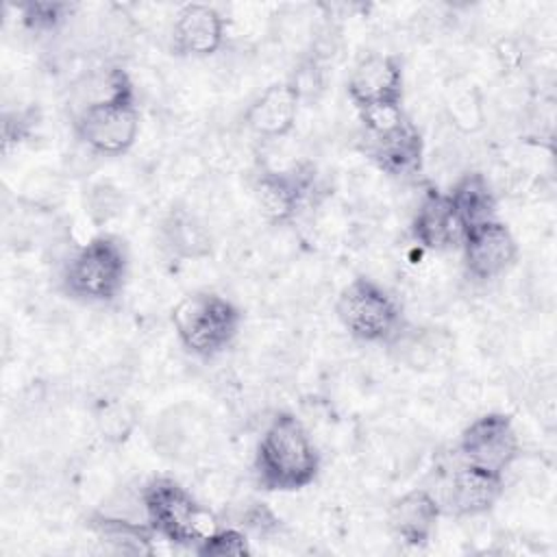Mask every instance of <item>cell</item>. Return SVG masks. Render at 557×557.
Listing matches in <instances>:
<instances>
[{"instance_id":"6da1fadb","label":"cell","mask_w":557,"mask_h":557,"mask_svg":"<svg viewBox=\"0 0 557 557\" xmlns=\"http://www.w3.org/2000/svg\"><path fill=\"white\" fill-rule=\"evenodd\" d=\"M320 468V450L302 420L289 411L274 413L255 446L257 485L265 492H298L318 479Z\"/></svg>"},{"instance_id":"7a4b0ae2","label":"cell","mask_w":557,"mask_h":557,"mask_svg":"<svg viewBox=\"0 0 557 557\" xmlns=\"http://www.w3.org/2000/svg\"><path fill=\"white\" fill-rule=\"evenodd\" d=\"M74 133L83 148L96 157H120L135 146L139 137V104L135 85L124 67H117L109 96L78 109Z\"/></svg>"},{"instance_id":"3957f363","label":"cell","mask_w":557,"mask_h":557,"mask_svg":"<svg viewBox=\"0 0 557 557\" xmlns=\"http://www.w3.org/2000/svg\"><path fill=\"white\" fill-rule=\"evenodd\" d=\"M128 278V248L113 233H98L78 246L61 270V289L78 300L104 305L115 300Z\"/></svg>"},{"instance_id":"277c9868","label":"cell","mask_w":557,"mask_h":557,"mask_svg":"<svg viewBox=\"0 0 557 557\" xmlns=\"http://www.w3.org/2000/svg\"><path fill=\"white\" fill-rule=\"evenodd\" d=\"M172 326L181 346L200 359L222 355L239 335L244 315L239 307L209 289L183 296L172 309Z\"/></svg>"},{"instance_id":"5b68a950","label":"cell","mask_w":557,"mask_h":557,"mask_svg":"<svg viewBox=\"0 0 557 557\" xmlns=\"http://www.w3.org/2000/svg\"><path fill=\"white\" fill-rule=\"evenodd\" d=\"M141 516L152 533L170 544L196 548L215 529L207 507L172 476H152L139 490Z\"/></svg>"},{"instance_id":"8992f818","label":"cell","mask_w":557,"mask_h":557,"mask_svg":"<svg viewBox=\"0 0 557 557\" xmlns=\"http://www.w3.org/2000/svg\"><path fill=\"white\" fill-rule=\"evenodd\" d=\"M366 157L389 176H413L422 170L424 141L403 107H376L359 113Z\"/></svg>"},{"instance_id":"52a82bcc","label":"cell","mask_w":557,"mask_h":557,"mask_svg":"<svg viewBox=\"0 0 557 557\" xmlns=\"http://www.w3.org/2000/svg\"><path fill=\"white\" fill-rule=\"evenodd\" d=\"M335 315L350 337L389 346L407 326L400 302L376 281L355 276L335 300Z\"/></svg>"},{"instance_id":"ba28073f","label":"cell","mask_w":557,"mask_h":557,"mask_svg":"<svg viewBox=\"0 0 557 557\" xmlns=\"http://www.w3.org/2000/svg\"><path fill=\"white\" fill-rule=\"evenodd\" d=\"M520 437L511 416L487 411L470 420L457 442L459 461L505 476L520 457Z\"/></svg>"},{"instance_id":"9c48e42d","label":"cell","mask_w":557,"mask_h":557,"mask_svg":"<svg viewBox=\"0 0 557 557\" xmlns=\"http://www.w3.org/2000/svg\"><path fill=\"white\" fill-rule=\"evenodd\" d=\"M346 94L357 111L403 104L405 74L400 59L389 52L366 54L352 65L346 81Z\"/></svg>"},{"instance_id":"30bf717a","label":"cell","mask_w":557,"mask_h":557,"mask_svg":"<svg viewBox=\"0 0 557 557\" xmlns=\"http://www.w3.org/2000/svg\"><path fill=\"white\" fill-rule=\"evenodd\" d=\"M463 268L476 281H494L507 274L518 259V242L507 224L487 220L461 233Z\"/></svg>"},{"instance_id":"8fae6325","label":"cell","mask_w":557,"mask_h":557,"mask_svg":"<svg viewBox=\"0 0 557 557\" xmlns=\"http://www.w3.org/2000/svg\"><path fill=\"white\" fill-rule=\"evenodd\" d=\"M313 187V168L294 165L287 170L263 168L252 185V194L263 220L272 226L287 224Z\"/></svg>"},{"instance_id":"7c38bea8","label":"cell","mask_w":557,"mask_h":557,"mask_svg":"<svg viewBox=\"0 0 557 557\" xmlns=\"http://www.w3.org/2000/svg\"><path fill=\"white\" fill-rule=\"evenodd\" d=\"M226 39V20L211 4H183L170 26V48L176 57L205 59L215 54Z\"/></svg>"},{"instance_id":"4fadbf2b","label":"cell","mask_w":557,"mask_h":557,"mask_svg":"<svg viewBox=\"0 0 557 557\" xmlns=\"http://www.w3.org/2000/svg\"><path fill=\"white\" fill-rule=\"evenodd\" d=\"M505 492V476L459 461L444 490V507L457 518H479L490 513Z\"/></svg>"},{"instance_id":"5bb4252c","label":"cell","mask_w":557,"mask_h":557,"mask_svg":"<svg viewBox=\"0 0 557 557\" xmlns=\"http://www.w3.org/2000/svg\"><path fill=\"white\" fill-rule=\"evenodd\" d=\"M442 516V503L424 487H413L387 507V529L405 546L420 548L435 535Z\"/></svg>"},{"instance_id":"9a60e30c","label":"cell","mask_w":557,"mask_h":557,"mask_svg":"<svg viewBox=\"0 0 557 557\" xmlns=\"http://www.w3.org/2000/svg\"><path fill=\"white\" fill-rule=\"evenodd\" d=\"M411 239L429 252H444L461 242V226L450 209L446 191L426 185L411 218Z\"/></svg>"},{"instance_id":"2e32d148","label":"cell","mask_w":557,"mask_h":557,"mask_svg":"<svg viewBox=\"0 0 557 557\" xmlns=\"http://www.w3.org/2000/svg\"><path fill=\"white\" fill-rule=\"evenodd\" d=\"M298 107L300 94L289 78L272 83L248 104L244 111V124L261 139H283L296 126Z\"/></svg>"},{"instance_id":"e0dca14e","label":"cell","mask_w":557,"mask_h":557,"mask_svg":"<svg viewBox=\"0 0 557 557\" xmlns=\"http://www.w3.org/2000/svg\"><path fill=\"white\" fill-rule=\"evenodd\" d=\"M446 198L461 231L496 218V191L483 172L468 170L459 174L446 191Z\"/></svg>"},{"instance_id":"ac0fdd59","label":"cell","mask_w":557,"mask_h":557,"mask_svg":"<svg viewBox=\"0 0 557 557\" xmlns=\"http://www.w3.org/2000/svg\"><path fill=\"white\" fill-rule=\"evenodd\" d=\"M89 529L96 540L113 555H152V540L157 537L148 522L117 516L109 511H98L89 518Z\"/></svg>"},{"instance_id":"d6986e66","label":"cell","mask_w":557,"mask_h":557,"mask_svg":"<svg viewBox=\"0 0 557 557\" xmlns=\"http://www.w3.org/2000/svg\"><path fill=\"white\" fill-rule=\"evenodd\" d=\"M207 431L200 424V418L181 413L178 409H168L154 431V446L161 455L172 457L176 461H189L194 455L200 453Z\"/></svg>"},{"instance_id":"ffe728a7","label":"cell","mask_w":557,"mask_h":557,"mask_svg":"<svg viewBox=\"0 0 557 557\" xmlns=\"http://www.w3.org/2000/svg\"><path fill=\"white\" fill-rule=\"evenodd\" d=\"M161 244L176 259H202L211 250L207 226L187 209H172L161 222Z\"/></svg>"},{"instance_id":"44dd1931","label":"cell","mask_w":557,"mask_h":557,"mask_svg":"<svg viewBox=\"0 0 557 557\" xmlns=\"http://www.w3.org/2000/svg\"><path fill=\"white\" fill-rule=\"evenodd\" d=\"M448 122L463 135H472L485 124V102L472 83H455L446 94Z\"/></svg>"},{"instance_id":"7402d4cb","label":"cell","mask_w":557,"mask_h":557,"mask_svg":"<svg viewBox=\"0 0 557 557\" xmlns=\"http://www.w3.org/2000/svg\"><path fill=\"white\" fill-rule=\"evenodd\" d=\"M74 7L67 2H26L20 7V20L26 30L37 35L57 33L72 15Z\"/></svg>"},{"instance_id":"603a6c76","label":"cell","mask_w":557,"mask_h":557,"mask_svg":"<svg viewBox=\"0 0 557 557\" xmlns=\"http://www.w3.org/2000/svg\"><path fill=\"white\" fill-rule=\"evenodd\" d=\"M194 553L200 557H242L250 553V540L244 529L215 527L196 544Z\"/></svg>"},{"instance_id":"cb8c5ba5","label":"cell","mask_w":557,"mask_h":557,"mask_svg":"<svg viewBox=\"0 0 557 557\" xmlns=\"http://www.w3.org/2000/svg\"><path fill=\"white\" fill-rule=\"evenodd\" d=\"M85 207L96 224H107L122 211V194L111 183H96L89 187Z\"/></svg>"},{"instance_id":"d4e9b609","label":"cell","mask_w":557,"mask_h":557,"mask_svg":"<svg viewBox=\"0 0 557 557\" xmlns=\"http://www.w3.org/2000/svg\"><path fill=\"white\" fill-rule=\"evenodd\" d=\"M98 422L104 437L120 442V440H126L133 429V413L122 403H111L102 409Z\"/></svg>"}]
</instances>
